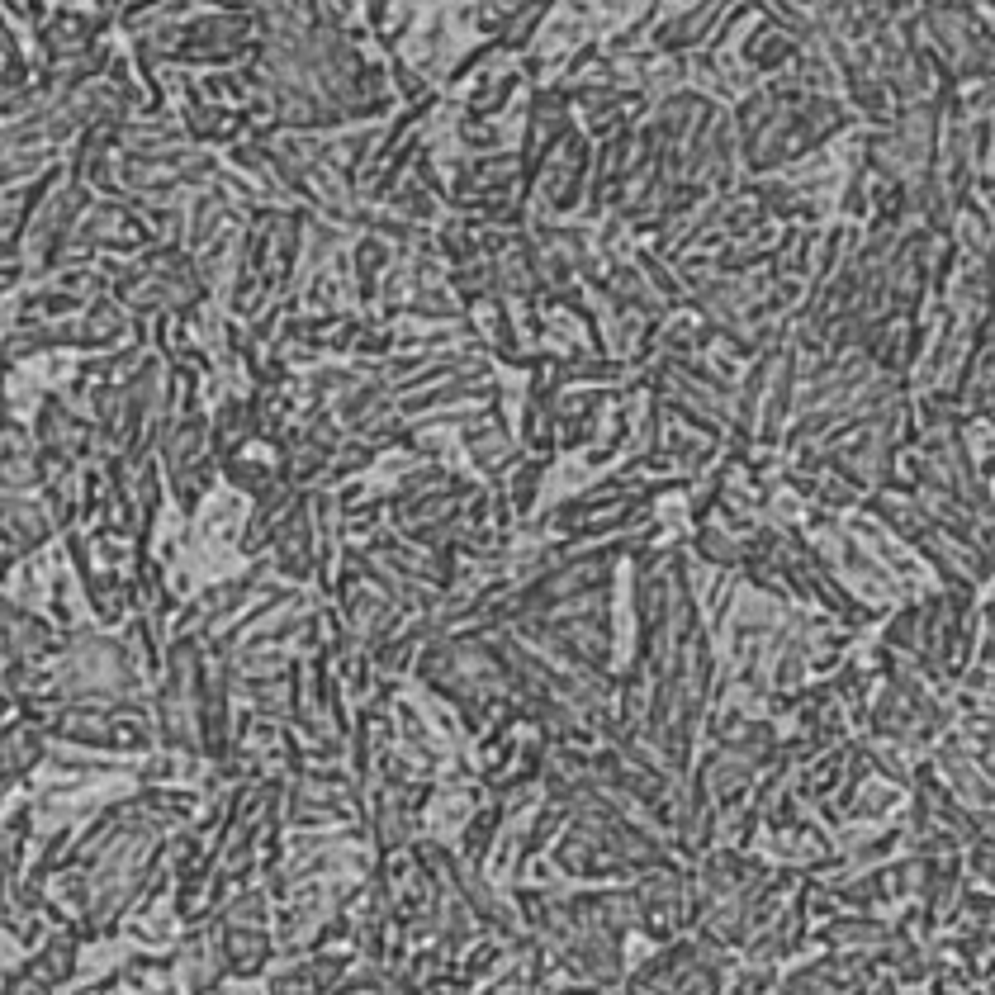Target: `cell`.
<instances>
[{
	"label": "cell",
	"mask_w": 995,
	"mask_h": 995,
	"mask_svg": "<svg viewBox=\"0 0 995 995\" xmlns=\"http://www.w3.org/2000/svg\"><path fill=\"white\" fill-rule=\"evenodd\" d=\"M384 394H389L384 384H365V389H351V394H346L342 403H337V413H342L346 422H365V413H370V408H384V403H389Z\"/></svg>",
	"instance_id": "1"
}]
</instances>
